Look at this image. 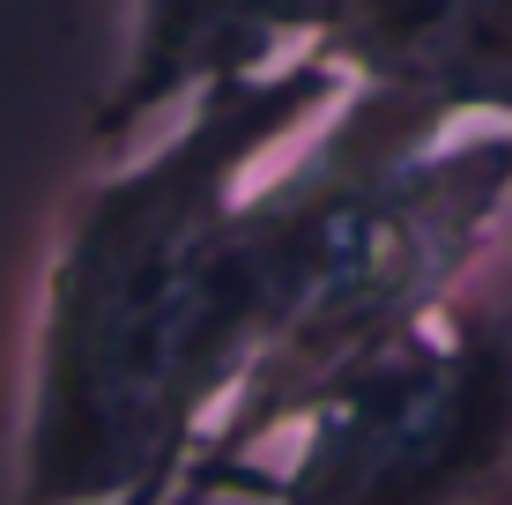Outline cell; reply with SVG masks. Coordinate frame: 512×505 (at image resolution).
<instances>
[{
	"instance_id": "obj_2",
	"label": "cell",
	"mask_w": 512,
	"mask_h": 505,
	"mask_svg": "<svg viewBox=\"0 0 512 505\" xmlns=\"http://www.w3.org/2000/svg\"><path fill=\"white\" fill-rule=\"evenodd\" d=\"M512 208V119H438L349 82V97L238 194L231 402L171 505L253 461L342 364L453 298Z\"/></svg>"
},
{
	"instance_id": "obj_4",
	"label": "cell",
	"mask_w": 512,
	"mask_h": 505,
	"mask_svg": "<svg viewBox=\"0 0 512 505\" xmlns=\"http://www.w3.org/2000/svg\"><path fill=\"white\" fill-rule=\"evenodd\" d=\"M342 23L349 0H127V45L90 134L119 149L231 75H260L290 52H327Z\"/></svg>"
},
{
	"instance_id": "obj_5",
	"label": "cell",
	"mask_w": 512,
	"mask_h": 505,
	"mask_svg": "<svg viewBox=\"0 0 512 505\" xmlns=\"http://www.w3.org/2000/svg\"><path fill=\"white\" fill-rule=\"evenodd\" d=\"M334 60L438 119H512V0H349Z\"/></svg>"
},
{
	"instance_id": "obj_1",
	"label": "cell",
	"mask_w": 512,
	"mask_h": 505,
	"mask_svg": "<svg viewBox=\"0 0 512 505\" xmlns=\"http://www.w3.org/2000/svg\"><path fill=\"white\" fill-rule=\"evenodd\" d=\"M334 52L186 97L52 231L15 505H171L231 394V216L253 164L349 97Z\"/></svg>"
},
{
	"instance_id": "obj_3",
	"label": "cell",
	"mask_w": 512,
	"mask_h": 505,
	"mask_svg": "<svg viewBox=\"0 0 512 505\" xmlns=\"http://www.w3.org/2000/svg\"><path fill=\"white\" fill-rule=\"evenodd\" d=\"M512 454V305L453 290L186 505H468Z\"/></svg>"
}]
</instances>
